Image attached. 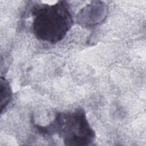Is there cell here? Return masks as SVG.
<instances>
[{"label": "cell", "instance_id": "obj_1", "mask_svg": "<svg viewBox=\"0 0 146 146\" xmlns=\"http://www.w3.org/2000/svg\"><path fill=\"white\" fill-rule=\"evenodd\" d=\"M31 13L32 30L35 36L50 43L62 40L73 24L70 7L65 1H59L52 5H35Z\"/></svg>", "mask_w": 146, "mask_h": 146}, {"label": "cell", "instance_id": "obj_2", "mask_svg": "<svg viewBox=\"0 0 146 146\" xmlns=\"http://www.w3.org/2000/svg\"><path fill=\"white\" fill-rule=\"evenodd\" d=\"M41 133L56 135L66 145H90L95 139V132L90 125L86 112L82 108L73 111L60 112L48 125H36Z\"/></svg>", "mask_w": 146, "mask_h": 146}, {"label": "cell", "instance_id": "obj_3", "mask_svg": "<svg viewBox=\"0 0 146 146\" xmlns=\"http://www.w3.org/2000/svg\"><path fill=\"white\" fill-rule=\"evenodd\" d=\"M108 15V7L102 1H92L83 7L76 16V22L82 27L91 28L103 22Z\"/></svg>", "mask_w": 146, "mask_h": 146}, {"label": "cell", "instance_id": "obj_4", "mask_svg": "<svg viewBox=\"0 0 146 146\" xmlns=\"http://www.w3.org/2000/svg\"><path fill=\"white\" fill-rule=\"evenodd\" d=\"M12 98V91L9 82L2 77L1 78V113L6 108Z\"/></svg>", "mask_w": 146, "mask_h": 146}]
</instances>
